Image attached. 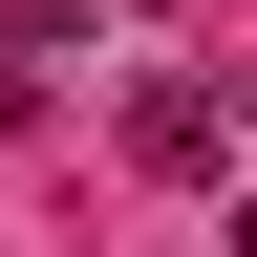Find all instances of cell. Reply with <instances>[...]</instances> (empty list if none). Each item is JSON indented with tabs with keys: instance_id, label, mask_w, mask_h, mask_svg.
<instances>
[{
	"instance_id": "obj_1",
	"label": "cell",
	"mask_w": 257,
	"mask_h": 257,
	"mask_svg": "<svg viewBox=\"0 0 257 257\" xmlns=\"http://www.w3.org/2000/svg\"><path fill=\"white\" fill-rule=\"evenodd\" d=\"M128 150H150L172 193H214V172H236V107H214V64H172V86H128Z\"/></svg>"
},
{
	"instance_id": "obj_2",
	"label": "cell",
	"mask_w": 257,
	"mask_h": 257,
	"mask_svg": "<svg viewBox=\"0 0 257 257\" xmlns=\"http://www.w3.org/2000/svg\"><path fill=\"white\" fill-rule=\"evenodd\" d=\"M0 128H43V64H22V43H0Z\"/></svg>"
}]
</instances>
